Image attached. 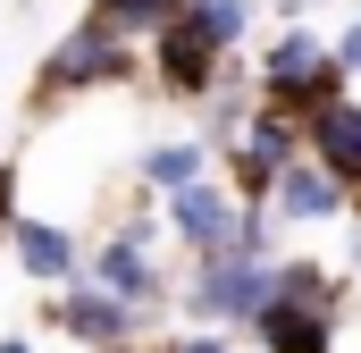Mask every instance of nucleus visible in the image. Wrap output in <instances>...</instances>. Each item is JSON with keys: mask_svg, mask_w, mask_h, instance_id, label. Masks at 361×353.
<instances>
[{"mask_svg": "<svg viewBox=\"0 0 361 353\" xmlns=\"http://www.w3.org/2000/svg\"><path fill=\"white\" fill-rule=\"evenodd\" d=\"M252 328L269 353H336V277H319L311 261H277Z\"/></svg>", "mask_w": 361, "mask_h": 353, "instance_id": "obj_1", "label": "nucleus"}, {"mask_svg": "<svg viewBox=\"0 0 361 353\" xmlns=\"http://www.w3.org/2000/svg\"><path fill=\"white\" fill-rule=\"evenodd\" d=\"M336 92H345V68L328 59V42H319L311 25H286L269 51H261V101L286 109L294 126H302L319 101H336Z\"/></svg>", "mask_w": 361, "mask_h": 353, "instance_id": "obj_2", "label": "nucleus"}, {"mask_svg": "<svg viewBox=\"0 0 361 353\" xmlns=\"http://www.w3.org/2000/svg\"><path fill=\"white\" fill-rule=\"evenodd\" d=\"M227 59H235V51H219V42L202 34V17H193V8H177V17H160V25H152V76L177 92V101H210L219 76H227Z\"/></svg>", "mask_w": 361, "mask_h": 353, "instance_id": "obj_3", "label": "nucleus"}, {"mask_svg": "<svg viewBox=\"0 0 361 353\" xmlns=\"http://www.w3.org/2000/svg\"><path fill=\"white\" fill-rule=\"evenodd\" d=\"M152 244H160V236H152L143 219H126L118 236H101V244H92V277H85V286L118 294V303H135V311L152 320V311L169 303V277H160V261H152Z\"/></svg>", "mask_w": 361, "mask_h": 353, "instance_id": "obj_4", "label": "nucleus"}, {"mask_svg": "<svg viewBox=\"0 0 361 353\" xmlns=\"http://www.w3.org/2000/svg\"><path fill=\"white\" fill-rule=\"evenodd\" d=\"M126 68H135V42L109 34L101 17H85V25L59 34V51L42 59V101H68V92H85V85H118Z\"/></svg>", "mask_w": 361, "mask_h": 353, "instance_id": "obj_5", "label": "nucleus"}, {"mask_svg": "<svg viewBox=\"0 0 361 353\" xmlns=\"http://www.w3.org/2000/svg\"><path fill=\"white\" fill-rule=\"evenodd\" d=\"M269 277L277 261H252V253H210L202 261V277H193V294H185V311L202 320V328H235V320H252L261 303H269Z\"/></svg>", "mask_w": 361, "mask_h": 353, "instance_id": "obj_6", "label": "nucleus"}, {"mask_svg": "<svg viewBox=\"0 0 361 353\" xmlns=\"http://www.w3.org/2000/svg\"><path fill=\"white\" fill-rule=\"evenodd\" d=\"M235 219H244V202L227 193V176H193L185 193H169V236H177L185 253H227V236H235Z\"/></svg>", "mask_w": 361, "mask_h": 353, "instance_id": "obj_7", "label": "nucleus"}, {"mask_svg": "<svg viewBox=\"0 0 361 353\" xmlns=\"http://www.w3.org/2000/svg\"><path fill=\"white\" fill-rule=\"evenodd\" d=\"M345 202H353V193L319 169V160H302V152H294V160L269 176V193H261V210H269L277 227H319V219H336Z\"/></svg>", "mask_w": 361, "mask_h": 353, "instance_id": "obj_8", "label": "nucleus"}, {"mask_svg": "<svg viewBox=\"0 0 361 353\" xmlns=\"http://www.w3.org/2000/svg\"><path fill=\"white\" fill-rule=\"evenodd\" d=\"M302 160H319L345 193H361V101L353 92H336L302 118Z\"/></svg>", "mask_w": 361, "mask_h": 353, "instance_id": "obj_9", "label": "nucleus"}, {"mask_svg": "<svg viewBox=\"0 0 361 353\" xmlns=\"http://www.w3.org/2000/svg\"><path fill=\"white\" fill-rule=\"evenodd\" d=\"M51 320H59L76 345H92V353L135 345V337H143V311L118 303V294H101V286H68V303H51Z\"/></svg>", "mask_w": 361, "mask_h": 353, "instance_id": "obj_10", "label": "nucleus"}, {"mask_svg": "<svg viewBox=\"0 0 361 353\" xmlns=\"http://www.w3.org/2000/svg\"><path fill=\"white\" fill-rule=\"evenodd\" d=\"M8 253L34 286H76V269H85L76 227H59V219H8Z\"/></svg>", "mask_w": 361, "mask_h": 353, "instance_id": "obj_11", "label": "nucleus"}, {"mask_svg": "<svg viewBox=\"0 0 361 353\" xmlns=\"http://www.w3.org/2000/svg\"><path fill=\"white\" fill-rule=\"evenodd\" d=\"M193 176H210V143H152L143 152V185L152 193H185Z\"/></svg>", "mask_w": 361, "mask_h": 353, "instance_id": "obj_12", "label": "nucleus"}, {"mask_svg": "<svg viewBox=\"0 0 361 353\" xmlns=\"http://www.w3.org/2000/svg\"><path fill=\"white\" fill-rule=\"evenodd\" d=\"M185 0H92V17H101V25H109V34H126V42H135V34H152V25H160V17H177Z\"/></svg>", "mask_w": 361, "mask_h": 353, "instance_id": "obj_13", "label": "nucleus"}, {"mask_svg": "<svg viewBox=\"0 0 361 353\" xmlns=\"http://www.w3.org/2000/svg\"><path fill=\"white\" fill-rule=\"evenodd\" d=\"M193 17H202V34L219 42V51H235L244 34H252V0H185Z\"/></svg>", "mask_w": 361, "mask_h": 353, "instance_id": "obj_14", "label": "nucleus"}, {"mask_svg": "<svg viewBox=\"0 0 361 353\" xmlns=\"http://www.w3.org/2000/svg\"><path fill=\"white\" fill-rule=\"evenodd\" d=\"M328 59H336L345 76H361V25H345V34H336V51H328Z\"/></svg>", "mask_w": 361, "mask_h": 353, "instance_id": "obj_15", "label": "nucleus"}, {"mask_svg": "<svg viewBox=\"0 0 361 353\" xmlns=\"http://www.w3.org/2000/svg\"><path fill=\"white\" fill-rule=\"evenodd\" d=\"M160 353H227V337H219V328H202V337H177V345H160Z\"/></svg>", "mask_w": 361, "mask_h": 353, "instance_id": "obj_16", "label": "nucleus"}, {"mask_svg": "<svg viewBox=\"0 0 361 353\" xmlns=\"http://www.w3.org/2000/svg\"><path fill=\"white\" fill-rule=\"evenodd\" d=\"M17 219V169H0V227Z\"/></svg>", "mask_w": 361, "mask_h": 353, "instance_id": "obj_17", "label": "nucleus"}, {"mask_svg": "<svg viewBox=\"0 0 361 353\" xmlns=\"http://www.w3.org/2000/svg\"><path fill=\"white\" fill-rule=\"evenodd\" d=\"M0 353H34V345H25V337H0Z\"/></svg>", "mask_w": 361, "mask_h": 353, "instance_id": "obj_18", "label": "nucleus"}, {"mask_svg": "<svg viewBox=\"0 0 361 353\" xmlns=\"http://www.w3.org/2000/svg\"><path fill=\"white\" fill-rule=\"evenodd\" d=\"M353 269H361V236H353Z\"/></svg>", "mask_w": 361, "mask_h": 353, "instance_id": "obj_19", "label": "nucleus"}, {"mask_svg": "<svg viewBox=\"0 0 361 353\" xmlns=\"http://www.w3.org/2000/svg\"><path fill=\"white\" fill-rule=\"evenodd\" d=\"M0 244H8V227H0Z\"/></svg>", "mask_w": 361, "mask_h": 353, "instance_id": "obj_20", "label": "nucleus"}]
</instances>
